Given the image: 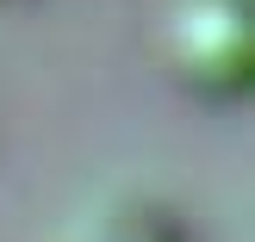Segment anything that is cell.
<instances>
[{
    "mask_svg": "<svg viewBox=\"0 0 255 242\" xmlns=\"http://www.w3.org/2000/svg\"><path fill=\"white\" fill-rule=\"evenodd\" d=\"M174 69L199 87V93H243L249 81V25L237 6L199 0L174 25Z\"/></svg>",
    "mask_w": 255,
    "mask_h": 242,
    "instance_id": "6da1fadb",
    "label": "cell"
}]
</instances>
